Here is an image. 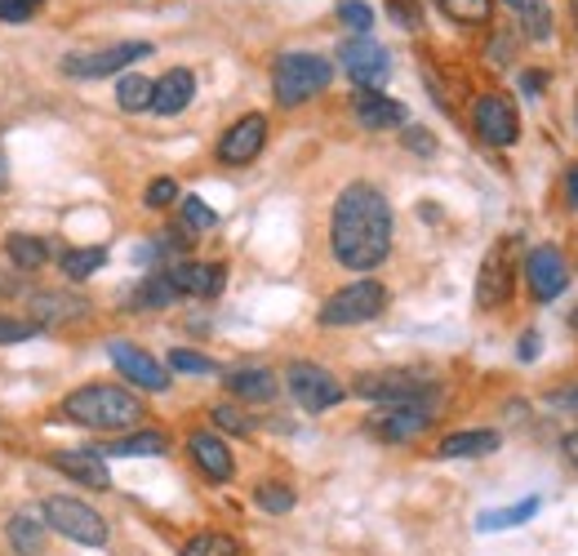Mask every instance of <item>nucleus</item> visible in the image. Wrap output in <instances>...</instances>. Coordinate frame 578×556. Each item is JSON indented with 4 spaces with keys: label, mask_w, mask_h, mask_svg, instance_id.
Instances as JSON below:
<instances>
[{
    "label": "nucleus",
    "mask_w": 578,
    "mask_h": 556,
    "mask_svg": "<svg viewBox=\"0 0 578 556\" xmlns=\"http://www.w3.org/2000/svg\"><path fill=\"white\" fill-rule=\"evenodd\" d=\"M329 250L347 272H374L392 254V205L374 183H347L329 214Z\"/></svg>",
    "instance_id": "1"
},
{
    "label": "nucleus",
    "mask_w": 578,
    "mask_h": 556,
    "mask_svg": "<svg viewBox=\"0 0 578 556\" xmlns=\"http://www.w3.org/2000/svg\"><path fill=\"white\" fill-rule=\"evenodd\" d=\"M58 414L76 427L89 432H130L148 418V405L130 392V388H116V383H85L76 392L63 396Z\"/></svg>",
    "instance_id": "2"
},
{
    "label": "nucleus",
    "mask_w": 578,
    "mask_h": 556,
    "mask_svg": "<svg viewBox=\"0 0 578 556\" xmlns=\"http://www.w3.org/2000/svg\"><path fill=\"white\" fill-rule=\"evenodd\" d=\"M329 80H334V63L320 54H303V50L281 54L272 67V94L281 107H303L307 98L329 89Z\"/></svg>",
    "instance_id": "3"
},
{
    "label": "nucleus",
    "mask_w": 578,
    "mask_h": 556,
    "mask_svg": "<svg viewBox=\"0 0 578 556\" xmlns=\"http://www.w3.org/2000/svg\"><path fill=\"white\" fill-rule=\"evenodd\" d=\"M383 312H388V285L366 276V281H352V285L334 290V294L320 303L316 320H320L325 329H347V325H366V320H374V316H383Z\"/></svg>",
    "instance_id": "4"
},
{
    "label": "nucleus",
    "mask_w": 578,
    "mask_h": 556,
    "mask_svg": "<svg viewBox=\"0 0 578 556\" xmlns=\"http://www.w3.org/2000/svg\"><path fill=\"white\" fill-rule=\"evenodd\" d=\"M516 237H503L490 246V254L481 259V272H477V307L481 312H494L512 298V285H516Z\"/></svg>",
    "instance_id": "5"
},
{
    "label": "nucleus",
    "mask_w": 578,
    "mask_h": 556,
    "mask_svg": "<svg viewBox=\"0 0 578 556\" xmlns=\"http://www.w3.org/2000/svg\"><path fill=\"white\" fill-rule=\"evenodd\" d=\"M45 530L72 538V543H85V547H102L107 543V521L80 503V499H67V494H54L45 499Z\"/></svg>",
    "instance_id": "6"
},
{
    "label": "nucleus",
    "mask_w": 578,
    "mask_h": 556,
    "mask_svg": "<svg viewBox=\"0 0 578 556\" xmlns=\"http://www.w3.org/2000/svg\"><path fill=\"white\" fill-rule=\"evenodd\" d=\"M285 388H290V396H294L307 414H325V410H334V405L347 396V388H342L325 366H316V361H294V366L285 370Z\"/></svg>",
    "instance_id": "7"
},
{
    "label": "nucleus",
    "mask_w": 578,
    "mask_h": 556,
    "mask_svg": "<svg viewBox=\"0 0 578 556\" xmlns=\"http://www.w3.org/2000/svg\"><path fill=\"white\" fill-rule=\"evenodd\" d=\"M338 63L361 89H379L388 80V72H392V54L374 36H347L338 45Z\"/></svg>",
    "instance_id": "8"
},
{
    "label": "nucleus",
    "mask_w": 578,
    "mask_h": 556,
    "mask_svg": "<svg viewBox=\"0 0 578 556\" xmlns=\"http://www.w3.org/2000/svg\"><path fill=\"white\" fill-rule=\"evenodd\" d=\"M148 54H152L148 41H121V45L89 50V54H67V58H63V72L76 76V80H98V76H111V72H126V63H139V58H148Z\"/></svg>",
    "instance_id": "9"
},
{
    "label": "nucleus",
    "mask_w": 578,
    "mask_h": 556,
    "mask_svg": "<svg viewBox=\"0 0 578 556\" xmlns=\"http://www.w3.org/2000/svg\"><path fill=\"white\" fill-rule=\"evenodd\" d=\"M472 126L481 134V143L490 148H512L521 139V117L508 94H481L472 107Z\"/></svg>",
    "instance_id": "10"
},
{
    "label": "nucleus",
    "mask_w": 578,
    "mask_h": 556,
    "mask_svg": "<svg viewBox=\"0 0 578 556\" xmlns=\"http://www.w3.org/2000/svg\"><path fill=\"white\" fill-rule=\"evenodd\" d=\"M352 392L366 401H383V405H414L432 392V383L410 370H383V374H361Z\"/></svg>",
    "instance_id": "11"
},
{
    "label": "nucleus",
    "mask_w": 578,
    "mask_h": 556,
    "mask_svg": "<svg viewBox=\"0 0 578 556\" xmlns=\"http://www.w3.org/2000/svg\"><path fill=\"white\" fill-rule=\"evenodd\" d=\"M107 357H111L116 370L126 374V383H134V388H143V392H165V388H170V370H165L156 357H148L143 348L126 344V339H111V344H107Z\"/></svg>",
    "instance_id": "12"
},
{
    "label": "nucleus",
    "mask_w": 578,
    "mask_h": 556,
    "mask_svg": "<svg viewBox=\"0 0 578 556\" xmlns=\"http://www.w3.org/2000/svg\"><path fill=\"white\" fill-rule=\"evenodd\" d=\"M521 272H525V285H530V294H534L538 303H552V298L565 290V281H569V263H565V254H560L556 246L530 250Z\"/></svg>",
    "instance_id": "13"
},
{
    "label": "nucleus",
    "mask_w": 578,
    "mask_h": 556,
    "mask_svg": "<svg viewBox=\"0 0 578 556\" xmlns=\"http://www.w3.org/2000/svg\"><path fill=\"white\" fill-rule=\"evenodd\" d=\"M268 143V117L246 111L241 121H231V130L218 139V161L222 165H250Z\"/></svg>",
    "instance_id": "14"
},
{
    "label": "nucleus",
    "mask_w": 578,
    "mask_h": 556,
    "mask_svg": "<svg viewBox=\"0 0 578 556\" xmlns=\"http://www.w3.org/2000/svg\"><path fill=\"white\" fill-rule=\"evenodd\" d=\"M427 427H432V410H427L423 401H414V405H388V410H379V414L370 418V432H374L379 440H392V445L414 440V436H423Z\"/></svg>",
    "instance_id": "15"
},
{
    "label": "nucleus",
    "mask_w": 578,
    "mask_h": 556,
    "mask_svg": "<svg viewBox=\"0 0 578 556\" xmlns=\"http://www.w3.org/2000/svg\"><path fill=\"white\" fill-rule=\"evenodd\" d=\"M187 455L196 459V468L209 477V481H231V472H237V459H231L227 450V440L218 432H192L187 436Z\"/></svg>",
    "instance_id": "16"
},
{
    "label": "nucleus",
    "mask_w": 578,
    "mask_h": 556,
    "mask_svg": "<svg viewBox=\"0 0 578 556\" xmlns=\"http://www.w3.org/2000/svg\"><path fill=\"white\" fill-rule=\"evenodd\" d=\"M165 276H170V285L178 294H196V298H214L227 285V268L222 263H174V268H165Z\"/></svg>",
    "instance_id": "17"
},
{
    "label": "nucleus",
    "mask_w": 578,
    "mask_h": 556,
    "mask_svg": "<svg viewBox=\"0 0 578 556\" xmlns=\"http://www.w3.org/2000/svg\"><path fill=\"white\" fill-rule=\"evenodd\" d=\"M54 468L85 490H111V472L98 450H63V455H54Z\"/></svg>",
    "instance_id": "18"
},
{
    "label": "nucleus",
    "mask_w": 578,
    "mask_h": 556,
    "mask_svg": "<svg viewBox=\"0 0 578 556\" xmlns=\"http://www.w3.org/2000/svg\"><path fill=\"white\" fill-rule=\"evenodd\" d=\"M357 121L366 126V130H396V126H405L410 121V111L396 102V98H388V94H379V89H361L357 94Z\"/></svg>",
    "instance_id": "19"
},
{
    "label": "nucleus",
    "mask_w": 578,
    "mask_h": 556,
    "mask_svg": "<svg viewBox=\"0 0 578 556\" xmlns=\"http://www.w3.org/2000/svg\"><path fill=\"white\" fill-rule=\"evenodd\" d=\"M192 98H196V76L187 67H170L161 80H152V111H161V117H178Z\"/></svg>",
    "instance_id": "20"
},
{
    "label": "nucleus",
    "mask_w": 578,
    "mask_h": 556,
    "mask_svg": "<svg viewBox=\"0 0 578 556\" xmlns=\"http://www.w3.org/2000/svg\"><path fill=\"white\" fill-rule=\"evenodd\" d=\"M499 445H503L499 432L472 427V432H449V436L436 445V455H440V459H486V455L499 450Z\"/></svg>",
    "instance_id": "21"
},
{
    "label": "nucleus",
    "mask_w": 578,
    "mask_h": 556,
    "mask_svg": "<svg viewBox=\"0 0 578 556\" xmlns=\"http://www.w3.org/2000/svg\"><path fill=\"white\" fill-rule=\"evenodd\" d=\"M227 392L237 396V401H272L281 392L276 374L263 370V366H246V370H231L227 374Z\"/></svg>",
    "instance_id": "22"
},
{
    "label": "nucleus",
    "mask_w": 578,
    "mask_h": 556,
    "mask_svg": "<svg viewBox=\"0 0 578 556\" xmlns=\"http://www.w3.org/2000/svg\"><path fill=\"white\" fill-rule=\"evenodd\" d=\"M85 312H89V303L76 298V294H36V298H32V316H36L41 329H45V325H67V320H76V316H85Z\"/></svg>",
    "instance_id": "23"
},
{
    "label": "nucleus",
    "mask_w": 578,
    "mask_h": 556,
    "mask_svg": "<svg viewBox=\"0 0 578 556\" xmlns=\"http://www.w3.org/2000/svg\"><path fill=\"white\" fill-rule=\"evenodd\" d=\"M170 450V436L165 432H126L121 440H111L107 450L98 455H116V459H156Z\"/></svg>",
    "instance_id": "24"
},
{
    "label": "nucleus",
    "mask_w": 578,
    "mask_h": 556,
    "mask_svg": "<svg viewBox=\"0 0 578 556\" xmlns=\"http://www.w3.org/2000/svg\"><path fill=\"white\" fill-rule=\"evenodd\" d=\"M174 298H178V290L170 285L165 268H156V272H148V276L139 281V290L130 294V307H134V312H161V307H170Z\"/></svg>",
    "instance_id": "25"
},
{
    "label": "nucleus",
    "mask_w": 578,
    "mask_h": 556,
    "mask_svg": "<svg viewBox=\"0 0 578 556\" xmlns=\"http://www.w3.org/2000/svg\"><path fill=\"white\" fill-rule=\"evenodd\" d=\"M6 538H10V547L19 556H41L45 552V525L32 521V516H23V512L6 521Z\"/></svg>",
    "instance_id": "26"
},
{
    "label": "nucleus",
    "mask_w": 578,
    "mask_h": 556,
    "mask_svg": "<svg viewBox=\"0 0 578 556\" xmlns=\"http://www.w3.org/2000/svg\"><path fill=\"white\" fill-rule=\"evenodd\" d=\"M6 254H10V263H14L19 272H41V268L50 263V246H45L41 237H23V232H14V237L6 241Z\"/></svg>",
    "instance_id": "27"
},
{
    "label": "nucleus",
    "mask_w": 578,
    "mask_h": 556,
    "mask_svg": "<svg viewBox=\"0 0 578 556\" xmlns=\"http://www.w3.org/2000/svg\"><path fill=\"white\" fill-rule=\"evenodd\" d=\"M178 556H241V543L231 534H222V530H205V534L187 538Z\"/></svg>",
    "instance_id": "28"
},
{
    "label": "nucleus",
    "mask_w": 578,
    "mask_h": 556,
    "mask_svg": "<svg viewBox=\"0 0 578 556\" xmlns=\"http://www.w3.org/2000/svg\"><path fill=\"white\" fill-rule=\"evenodd\" d=\"M102 263H107V250H98V246L94 250H63L58 254V268H63L67 281H89Z\"/></svg>",
    "instance_id": "29"
},
{
    "label": "nucleus",
    "mask_w": 578,
    "mask_h": 556,
    "mask_svg": "<svg viewBox=\"0 0 578 556\" xmlns=\"http://www.w3.org/2000/svg\"><path fill=\"white\" fill-rule=\"evenodd\" d=\"M116 102H121V111H152V80L130 72L121 76V85H116Z\"/></svg>",
    "instance_id": "30"
},
{
    "label": "nucleus",
    "mask_w": 578,
    "mask_h": 556,
    "mask_svg": "<svg viewBox=\"0 0 578 556\" xmlns=\"http://www.w3.org/2000/svg\"><path fill=\"white\" fill-rule=\"evenodd\" d=\"M516 14L525 23L530 41H552V10H547V0H516Z\"/></svg>",
    "instance_id": "31"
},
{
    "label": "nucleus",
    "mask_w": 578,
    "mask_h": 556,
    "mask_svg": "<svg viewBox=\"0 0 578 556\" xmlns=\"http://www.w3.org/2000/svg\"><path fill=\"white\" fill-rule=\"evenodd\" d=\"M436 6L454 23H490V14H494V0H436Z\"/></svg>",
    "instance_id": "32"
},
{
    "label": "nucleus",
    "mask_w": 578,
    "mask_h": 556,
    "mask_svg": "<svg viewBox=\"0 0 578 556\" xmlns=\"http://www.w3.org/2000/svg\"><path fill=\"white\" fill-rule=\"evenodd\" d=\"M254 503H259L263 512H272V516H285V512H294V490H290L285 481H263V486L254 490Z\"/></svg>",
    "instance_id": "33"
},
{
    "label": "nucleus",
    "mask_w": 578,
    "mask_h": 556,
    "mask_svg": "<svg viewBox=\"0 0 578 556\" xmlns=\"http://www.w3.org/2000/svg\"><path fill=\"white\" fill-rule=\"evenodd\" d=\"M538 512V499H525V503H516V508H503V512H481V530H512V525H521V521H530Z\"/></svg>",
    "instance_id": "34"
},
{
    "label": "nucleus",
    "mask_w": 578,
    "mask_h": 556,
    "mask_svg": "<svg viewBox=\"0 0 578 556\" xmlns=\"http://www.w3.org/2000/svg\"><path fill=\"white\" fill-rule=\"evenodd\" d=\"M338 19L352 28L357 36H370V28H374V10L361 6V0H338Z\"/></svg>",
    "instance_id": "35"
},
{
    "label": "nucleus",
    "mask_w": 578,
    "mask_h": 556,
    "mask_svg": "<svg viewBox=\"0 0 578 556\" xmlns=\"http://www.w3.org/2000/svg\"><path fill=\"white\" fill-rule=\"evenodd\" d=\"M178 205H183V222H187L192 232H209L214 222H218V214H214V209H209L200 196H183Z\"/></svg>",
    "instance_id": "36"
},
{
    "label": "nucleus",
    "mask_w": 578,
    "mask_h": 556,
    "mask_svg": "<svg viewBox=\"0 0 578 556\" xmlns=\"http://www.w3.org/2000/svg\"><path fill=\"white\" fill-rule=\"evenodd\" d=\"M170 370H178V374H218V366H214L209 357L187 352V348H174V352H170Z\"/></svg>",
    "instance_id": "37"
},
{
    "label": "nucleus",
    "mask_w": 578,
    "mask_h": 556,
    "mask_svg": "<svg viewBox=\"0 0 578 556\" xmlns=\"http://www.w3.org/2000/svg\"><path fill=\"white\" fill-rule=\"evenodd\" d=\"M209 418H214L222 432H237V436H250V432H254L250 414H241L237 405H214V410H209Z\"/></svg>",
    "instance_id": "38"
},
{
    "label": "nucleus",
    "mask_w": 578,
    "mask_h": 556,
    "mask_svg": "<svg viewBox=\"0 0 578 556\" xmlns=\"http://www.w3.org/2000/svg\"><path fill=\"white\" fill-rule=\"evenodd\" d=\"M174 200H178V183H174V178H152L148 192H143V205H148V209H170Z\"/></svg>",
    "instance_id": "39"
},
{
    "label": "nucleus",
    "mask_w": 578,
    "mask_h": 556,
    "mask_svg": "<svg viewBox=\"0 0 578 556\" xmlns=\"http://www.w3.org/2000/svg\"><path fill=\"white\" fill-rule=\"evenodd\" d=\"M45 0H0V23H28L36 19V10Z\"/></svg>",
    "instance_id": "40"
},
{
    "label": "nucleus",
    "mask_w": 578,
    "mask_h": 556,
    "mask_svg": "<svg viewBox=\"0 0 578 556\" xmlns=\"http://www.w3.org/2000/svg\"><path fill=\"white\" fill-rule=\"evenodd\" d=\"M41 325L36 320H10V316H0V344H23V339H32Z\"/></svg>",
    "instance_id": "41"
},
{
    "label": "nucleus",
    "mask_w": 578,
    "mask_h": 556,
    "mask_svg": "<svg viewBox=\"0 0 578 556\" xmlns=\"http://www.w3.org/2000/svg\"><path fill=\"white\" fill-rule=\"evenodd\" d=\"M547 405L560 410V414H578V388H556V392L547 396Z\"/></svg>",
    "instance_id": "42"
},
{
    "label": "nucleus",
    "mask_w": 578,
    "mask_h": 556,
    "mask_svg": "<svg viewBox=\"0 0 578 556\" xmlns=\"http://www.w3.org/2000/svg\"><path fill=\"white\" fill-rule=\"evenodd\" d=\"M405 148H410V152H423V156H432V152H436V139H432L427 130H410V134H405Z\"/></svg>",
    "instance_id": "43"
},
{
    "label": "nucleus",
    "mask_w": 578,
    "mask_h": 556,
    "mask_svg": "<svg viewBox=\"0 0 578 556\" xmlns=\"http://www.w3.org/2000/svg\"><path fill=\"white\" fill-rule=\"evenodd\" d=\"M538 357V334H525L521 339V361H534Z\"/></svg>",
    "instance_id": "44"
},
{
    "label": "nucleus",
    "mask_w": 578,
    "mask_h": 556,
    "mask_svg": "<svg viewBox=\"0 0 578 556\" xmlns=\"http://www.w3.org/2000/svg\"><path fill=\"white\" fill-rule=\"evenodd\" d=\"M521 89H525V94L534 98V94L543 89V76H538V72H525V76H521Z\"/></svg>",
    "instance_id": "45"
},
{
    "label": "nucleus",
    "mask_w": 578,
    "mask_h": 556,
    "mask_svg": "<svg viewBox=\"0 0 578 556\" xmlns=\"http://www.w3.org/2000/svg\"><path fill=\"white\" fill-rule=\"evenodd\" d=\"M560 450H565V459L578 468V432H569V436H565V445H560Z\"/></svg>",
    "instance_id": "46"
},
{
    "label": "nucleus",
    "mask_w": 578,
    "mask_h": 556,
    "mask_svg": "<svg viewBox=\"0 0 578 556\" xmlns=\"http://www.w3.org/2000/svg\"><path fill=\"white\" fill-rule=\"evenodd\" d=\"M565 192H569V205L578 209V165L569 170V178H565Z\"/></svg>",
    "instance_id": "47"
},
{
    "label": "nucleus",
    "mask_w": 578,
    "mask_h": 556,
    "mask_svg": "<svg viewBox=\"0 0 578 556\" xmlns=\"http://www.w3.org/2000/svg\"><path fill=\"white\" fill-rule=\"evenodd\" d=\"M10 187V156H6V148H0V192Z\"/></svg>",
    "instance_id": "48"
},
{
    "label": "nucleus",
    "mask_w": 578,
    "mask_h": 556,
    "mask_svg": "<svg viewBox=\"0 0 578 556\" xmlns=\"http://www.w3.org/2000/svg\"><path fill=\"white\" fill-rule=\"evenodd\" d=\"M569 325H574V329H578V307H574V312H569Z\"/></svg>",
    "instance_id": "49"
},
{
    "label": "nucleus",
    "mask_w": 578,
    "mask_h": 556,
    "mask_svg": "<svg viewBox=\"0 0 578 556\" xmlns=\"http://www.w3.org/2000/svg\"><path fill=\"white\" fill-rule=\"evenodd\" d=\"M574 121H578V94H574Z\"/></svg>",
    "instance_id": "50"
},
{
    "label": "nucleus",
    "mask_w": 578,
    "mask_h": 556,
    "mask_svg": "<svg viewBox=\"0 0 578 556\" xmlns=\"http://www.w3.org/2000/svg\"><path fill=\"white\" fill-rule=\"evenodd\" d=\"M569 6H574V19H578V0H569Z\"/></svg>",
    "instance_id": "51"
},
{
    "label": "nucleus",
    "mask_w": 578,
    "mask_h": 556,
    "mask_svg": "<svg viewBox=\"0 0 578 556\" xmlns=\"http://www.w3.org/2000/svg\"><path fill=\"white\" fill-rule=\"evenodd\" d=\"M508 6H512V10H516V0H508Z\"/></svg>",
    "instance_id": "52"
}]
</instances>
